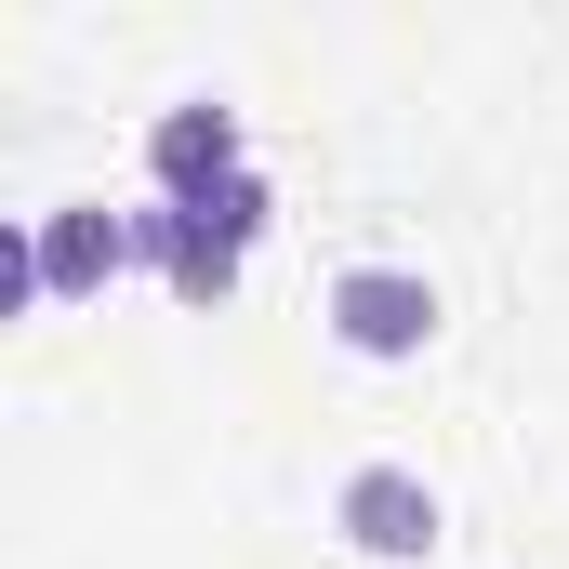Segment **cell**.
I'll list each match as a JSON object with an SVG mask.
<instances>
[{
    "mask_svg": "<svg viewBox=\"0 0 569 569\" xmlns=\"http://www.w3.org/2000/svg\"><path fill=\"white\" fill-rule=\"evenodd\" d=\"M133 266H159V279H172V305H226L252 252H239V239H212L186 199H146V212H133Z\"/></svg>",
    "mask_w": 569,
    "mask_h": 569,
    "instance_id": "5b68a950",
    "label": "cell"
},
{
    "mask_svg": "<svg viewBox=\"0 0 569 569\" xmlns=\"http://www.w3.org/2000/svg\"><path fill=\"white\" fill-rule=\"evenodd\" d=\"M186 212H199V226H212V239H239V252H252V239H266V212H279V199H266V172H226V186H199V199H186Z\"/></svg>",
    "mask_w": 569,
    "mask_h": 569,
    "instance_id": "8992f818",
    "label": "cell"
},
{
    "mask_svg": "<svg viewBox=\"0 0 569 569\" xmlns=\"http://www.w3.org/2000/svg\"><path fill=\"white\" fill-rule=\"evenodd\" d=\"M226 172H252V159H239V107L186 93V107L146 120V186H159V199H199V186H226Z\"/></svg>",
    "mask_w": 569,
    "mask_h": 569,
    "instance_id": "277c9868",
    "label": "cell"
},
{
    "mask_svg": "<svg viewBox=\"0 0 569 569\" xmlns=\"http://www.w3.org/2000/svg\"><path fill=\"white\" fill-rule=\"evenodd\" d=\"M27 305H53V291H40V239L13 226V239H0V318H27Z\"/></svg>",
    "mask_w": 569,
    "mask_h": 569,
    "instance_id": "52a82bcc",
    "label": "cell"
},
{
    "mask_svg": "<svg viewBox=\"0 0 569 569\" xmlns=\"http://www.w3.org/2000/svg\"><path fill=\"white\" fill-rule=\"evenodd\" d=\"M318 318H331L345 358H385V371H398V358H425V345H437V279H411V266H345Z\"/></svg>",
    "mask_w": 569,
    "mask_h": 569,
    "instance_id": "6da1fadb",
    "label": "cell"
},
{
    "mask_svg": "<svg viewBox=\"0 0 569 569\" xmlns=\"http://www.w3.org/2000/svg\"><path fill=\"white\" fill-rule=\"evenodd\" d=\"M27 239H40V291L53 305H93L133 266V212H107V199H53V212H27Z\"/></svg>",
    "mask_w": 569,
    "mask_h": 569,
    "instance_id": "3957f363",
    "label": "cell"
},
{
    "mask_svg": "<svg viewBox=\"0 0 569 569\" xmlns=\"http://www.w3.org/2000/svg\"><path fill=\"white\" fill-rule=\"evenodd\" d=\"M331 530L358 543V557H385V569H411L450 543V517H437V490L411 477V463H358L345 490H331Z\"/></svg>",
    "mask_w": 569,
    "mask_h": 569,
    "instance_id": "7a4b0ae2",
    "label": "cell"
}]
</instances>
